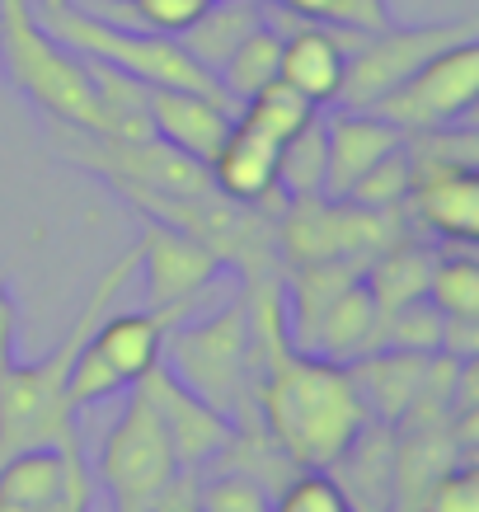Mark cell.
<instances>
[{
	"label": "cell",
	"mask_w": 479,
	"mask_h": 512,
	"mask_svg": "<svg viewBox=\"0 0 479 512\" xmlns=\"http://www.w3.org/2000/svg\"><path fill=\"white\" fill-rule=\"evenodd\" d=\"M254 353H259L254 409H259L263 433L273 437L296 466L325 470L371 419L348 362L301 353L292 343L254 348Z\"/></svg>",
	"instance_id": "cell-1"
},
{
	"label": "cell",
	"mask_w": 479,
	"mask_h": 512,
	"mask_svg": "<svg viewBox=\"0 0 479 512\" xmlns=\"http://www.w3.org/2000/svg\"><path fill=\"white\" fill-rule=\"evenodd\" d=\"M137 245L123 249L113 259L99 282L90 287V301L80 306V315L66 325V334L52 343V353L33 357V362H10L0 372V461L15 456L24 447H62L66 437H76V409L66 400V381H71V362H76L80 343L104 315L113 311V301L132 287L137 278Z\"/></svg>",
	"instance_id": "cell-2"
},
{
	"label": "cell",
	"mask_w": 479,
	"mask_h": 512,
	"mask_svg": "<svg viewBox=\"0 0 479 512\" xmlns=\"http://www.w3.org/2000/svg\"><path fill=\"white\" fill-rule=\"evenodd\" d=\"M160 367L188 386L202 404H212L217 414L240 428L254 423V386H259V353H254V334H249V301L245 292L217 315H207L198 325H179L160 343Z\"/></svg>",
	"instance_id": "cell-3"
},
{
	"label": "cell",
	"mask_w": 479,
	"mask_h": 512,
	"mask_svg": "<svg viewBox=\"0 0 479 512\" xmlns=\"http://www.w3.org/2000/svg\"><path fill=\"white\" fill-rule=\"evenodd\" d=\"M0 71L47 118L99 132V99L85 76V62L38 24L33 0H0Z\"/></svg>",
	"instance_id": "cell-4"
},
{
	"label": "cell",
	"mask_w": 479,
	"mask_h": 512,
	"mask_svg": "<svg viewBox=\"0 0 479 512\" xmlns=\"http://www.w3.org/2000/svg\"><path fill=\"white\" fill-rule=\"evenodd\" d=\"M52 38L80 57H99V62L118 66L127 76L146 80V85H165V90H198V94H217L235 109V99L217 85L212 71H202L193 57H188L179 38H165V33H146V29H127V24H113V19L90 15L85 5H71L66 0L62 10L52 15H38Z\"/></svg>",
	"instance_id": "cell-5"
},
{
	"label": "cell",
	"mask_w": 479,
	"mask_h": 512,
	"mask_svg": "<svg viewBox=\"0 0 479 512\" xmlns=\"http://www.w3.org/2000/svg\"><path fill=\"white\" fill-rule=\"evenodd\" d=\"M193 301H174V306H146V311H118L104 315L99 325L85 334L76 362H71V381H66V400L71 409H90V404L123 395L160 362V343L179 320H188Z\"/></svg>",
	"instance_id": "cell-6"
},
{
	"label": "cell",
	"mask_w": 479,
	"mask_h": 512,
	"mask_svg": "<svg viewBox=\"0 0 479 512\" xmlns=\"http://www.w3.org/2000/svg\"><path fill=\"white\" fill-rule=\"evenodd\" d=\"M179 461L170 451V437H165V423L155 414V404L146 400V390L132 386L127 390L123 409L113 428L99 442V456H94V484H104L113 512H132L155 498V489L170 480Z\"/></svg>",
	"instance_id": "cell-7"
},
{
	"label": "cell",
	"mask_w": 479,
	"mask_h": 512,
	"mask_svg": "<svg viewBox=\"0 0 479 512\" xmlns=\"http://www.w3.org/2000/svg\"><path fill=\"white\" fill-rule=\"evenodd\" d=\"M461 38H475V19H447V24H395L390 19L386 29L362 33L357 47L348 52V66H343L339 104L343 109H371L404 76H414L433 52L461 43Z\"/></svg>",
	"instance_id": "cell-8"
},
{
	"label": "cell",
	"mask_w": 479,
	"mask_h": 512,
	"mask_svg": "<svg viewBox=\"0 0 479 512\" xmlns=\"http://www.w3.org/2000/svg\"><path fill=\"white\" fill-rule=\"evenodd\" d=\"M479 99V43H461L433 52L414 76H404L390 94H381L371 113H381L400 132H433V127H456Z\"/></svg>",
	"instance_id": "cell-9"
},
{
	"label": "cell",
	"mask_w": 479,
	"mask_h": 512,
	"mask_svg": "<svg viewBox=\"0 0 479 512\" xmlns=\"http://www.w3.org/2000/svg\"><path fill=\"white\" fill-rule=\"evenodd\" d=\"M137 273L146 278V306H174V301H198L212 282L226 273L217 254L198 245L193 235L174 231L165 221L141 217L137 231Z\"/></svg>",
	"instance_id": "cell-10"
},
{
	"label": "cell",
	"mask_w": 479,
	"mask_h": 512,
	"mask_svg": "<svg viewBox=\"0 0 479 512\" xmlns=\"http://www.w3.org/2000/svg\"><path fill=\"white\" fill-rule=\"evenodd\" d=\"M137 386L146 390V400L155 404V414H160V423H165V437H170V451H174L179 466L207 470V461L231 442L235 423L226 419V414H217L212 404H202L188 386H179L160 362L141 376Z\"/></svg>",
	"instance_id": "cell-11"
},
{
	"label": "cell",
	"mask_w": 479,
	"mask_h": 512,
	"mask_svg": "<svg viewBox=\"0 0 479 512\" xmlns=\"http://www.w3.org/2000/svg\"><path fill=\"white\" fill-rule=\"evenodd\" d=\"M404 207L418 231L437 235L442 245L470 249L479 240V165H437L409 179Z\"/></svg>",
	"instance_id": "cell-12"
},
{
	"label": "cell",
	"mask_w": 479,
	"mask_h": 512,
	"mask_svg": "<svg viewBox=\"0 0 479 512\" xmlns=\"http://www.w3.org/2000/svg\"><path fill=\"white\" fill-rule=\"evenodd\" d=\"M357 38H362V33H353V29L296 24L292 33H282L278 80L282 85H292L296 94H306L315 109L339 104L343 66H348V52L357 47Z\"/></svg>",
	"instance_id": "cell-13"
},
{
	"label": "cell",
	"mask_w": 479,
	"mask_h": 512,
	"mask_svg": "<svg viewBox=\"0 0 479 512\" xmlns=\"http://www.w3.org/2000/svg\"><path fill=\"white\" fill-rule=\"evenodd\" d=\"M404 146V132L371 109H339L325 118V198H348L362 174Z\"/></svg>",
	"instance_id": "cell-14"
},
{
	"label": "cell",
	"mask_w": 479,
	"mask_h": 512,
	"mask_svg": "<svg viewBox=\"0 0 479 512\" xmlns=\"http://www.w3.org/2000/svg\"><path fill=\"white\" fill-rule=\"evenodd\" d=\"M278 146L268 132L249 127L235 118L226 141L217 146V156L207 160V174H212V188L231 202H249V207H268V202H287L278 193Z\"/></svg>",
	"instance_id": "cell-15"
},
{
	"label": "cell",
	"mask_w": 479,
	"mask_h": 512,
	"mask_svg": "<svg viewBox=\"0 0 479 512\" xmlns=\"http://www.w3.org/2000/svg\"><path fill=\"white\" fill-rule=\"evenodd\" d=\"M146 109H151V127L160 141H170L174 151H184L193 160L217 156V146L226 141L235 123V109L217 94H198V90H165V85H151L146 94Z\"/></svg>",
	"instance_id": "cell-16"
},
{
	"label": "cell",
	"mask_w": 479,
	"mask_h": 512,
	"mask_svg": "<svg viewBox=\"0 0 479 512\" xmlns=\"http://www.w3.org/2000/svg\"><path fill=\"white\" fill-rule=\"evenodd\" d=\"M329 475L353 512H395V428L367 419L362 433L329 461Z\"/></svg>",
	"instance_id": "cell-17"
},
{
	"label": "cell",
	"mask_w": 479,
	"mask_h": 512,
	"mask_svg": "<svg viewBox=\"0 0 479 512\" xmlns=\"http://www.w3.org/2000/svg\"><path fill=\"white\" fill-rule=\"evenodd\" d=\"M428 357L433 353H404V348H371V353L353 357L348 372H353L367 414L376 423H400L414 409L423 376H428Z\"/></svg>",
	"instance_id": "cell-18"
},
{
	"label": "cell",
	"mask_w": 479,
	"mask_h": 512,
	"mask_svg": "<svg viewBox=\"0 0 479 512\" xmlns=\"http://www.w3.org/2000/svg\"><path fill=\"white\" fill-rule=\"evenodd\" d=\"M381 348V306L371 301L367 282L357 278L348 292L334 301L310 339V353L334 357V362H353V357Z\"/></svg>",
	"instance_id": "cell-19"
},
{
	"label": "cell",
	"mask_w": 479,
	"mask_h": 512,
	"mask_svg": "<svg viewBox=\"0 0 479 512\" xmlns=\"http://www.w3.org/2000/svg\"><path fill=\"white\" fill-rule=\"evenodd\" d=\"M263 19H268L263 0H212V5L179 33V47H184L202 71L217 76V66L235 52V43H240L249 29H259Z\"/></svg>",
	"instance_id": "cell-20"
},
{
	"label": "cell",
	"mask_w": 479,
	"mask_h": 512,
	"mask_svg": "<svg viewBox=\"0 0 479 512\" xmlns=\"http://www.w3.org/2000/svg\"><path fill=\"white\" fill-rule=\"evenodd\" d=\"M428 273H433V254L423 245H409V240H395L390 249H381L367 268H362V282H367L371 301L381 306V315L404 306V301H418L428 292Z\"/></svg>",
	"instance_id": "cell-21"
},
{
	"label": "cell",
	"mask_w": 479,
	"mask_h": 512,
	"mask_svg": "<svg viewBox=\"0 0 479 512\" xmlns=\"http://www.w3.org/2000/svg\"><path fill=\"white\" fill-rule=\"evenodd\" d=\"M278 52H282V33L273 19H263L259 29H249L235 52L217 66V85L235 99V113L254 90H263L268 80H278Z\"/></svg>",
	"instance_id": "cell-22"
},
{
	"label": "cell",
	"mask_w": 479,
	"mask_h": 512,
	"mask_svg": "<svg viewBox=\"0 0 479 512\" xmlns=\"http://www.w3.org/2000/svg\"><path fill=\"white\" fill-rule=\"evenodd\" d=\"M240 123H249V127H259V132H268L273 141H287V137H296L306 123H315L320 118V109L310 104L306 94H296L292 85H282V80H268L263 90H254L240 104V113H235Z\"/></svg>",
	"instance_id": "cell-23"
},
{
	"label": "cell",
	"mask_w": 479,
	"mask_h": 512,
	"mask_svg": "<svg viewBox=\"0 0 479 512\" xmlns=\"http://www.w3.org/2000/svg\"><path fill=\"white\" fill-rule=\"evenodd\" d=\"M278 193L282 198L325 193V118L306 123L278 146Z\"/></svg>",
	"instance_id": "cell-24"
},
{
	"label": "cell",
	"mask_w": 479,
	"mask_h": 512,
	"mask_svg": "<svg viewBox=\"0 0 479 512\" xmlns=\"http://www.w3.org/2000/svg\"><path fill=\"white\" fill-rule=\"evenodd\" d=\"M381 348H404V353H442V311L428 296L404 301L381 315Z\"/></svg>",
	"instance_id": "cell-25"
},
{
	"label": "cell",
	"mask_w": 479,
	"mask_h": 512,
	"mask_svg": "<svg viewBox=\"0 0 479 512\" xmlns=\"http://www.w3.org/2000/svg\"><path fill=\"white\" fill-rule=\"evenodd\" d=\"M278 5L301 24H325V29L376 33L390 24L386 0H278Z\"/></svg>",
	"instance_id": "cell-26"
},
{
	"label": "cell",
	"mask_w": 479,
	"mask_h": 512,
	"mask_svg": "<svg viewBox=\"0 0 479 512\" xmlns=\"http://www.w3.org/2000/svg\"><path fill=\"white\" fill-rule=\"evenodd\" d=\"M428 301H433L442 315H479V268L470 254H447V259H433V273H428Z\"/></svg>",
	"instance_id": "cell-27"
},
{
	"label": "cell",
	"mask_w": 479,
	"mask_h": 512,
	"mask_svg": "<svg viewBox=\"0 0 479 512\" xmlns=\"http://www.w3.org/2000/svg\"><path fill=\"white\" fill-rule=\"evenodd\" d=\"M273 512H353V508H348V498H343V489L334 484L329 470L301 466L273 494Z\"/></svg>",
	"instance_id": "cell-28"
},
{
	"label": "cell",
	"mask_w": 479,
	"mask_h": 512,
	"mask_svg": "<svg viewBox=\"0 0 479 512\" xmlns=\"http://www.w3.org/2000/svg\"><path fill=\"white\" fill-rule=\"evenodd\" d=\"M118 5H123V15H113V24L179 38V33H184L212 0H118Z\"/></svg>",
	"instance_id": "cell-29"
},
{
	"label": "cell",
	"mask_w": 479,
	"mask_h": 512,
	"mask_svg": "<svg viewBox=\"0 0 479 512\" xmlns=\"http://www.w3.org/2000/svg\"><path fill=\"white\" fill-rule=\"evenodd\" d=\"M202 512H273V494L240 470L202 475Z\"/></svg>",
	"instance_id": "cell-30"
},
{
	"label": "cell",
	"mask_w": 479,
	"mask_h": 512,
	"mask_svg": "<svg viewBox=\"0 0 479 512\" xmlns=\"http://www.w3.org/2000/svg\"><path fill=\"white\" fill-rule=\"evenodd\" d=\"M409 156L400 151H390L386 160H376L353 188H348V198L362 202V207H404V193H409Z\"/></svg>",
	"instance_id": "cell-31"
},
{
	"label": "cell",
	"mask_w": 479,
	"mask_h": 512,
	"mask_svg": "<svg viewBox=\"0 0 479 512\" xmlns=\"http://www.w3.org/2000/svg\"><path fill=\"white\" fill-rule=\"evenodd\" d=\"M418 512H479V470L475 461H456L447 475H437L423 494Z\"/></svg>",
	"instance_id": "cell-32"
},
{
	"label": "cell",
	"mask_w": 479,
	"mask_h": 512,
	"mask_svg": "<svg viewBox=\"0 0 479 512\" xmlns=\"http://www.w3.org/2000/svg\"><path fill=\"white\" fill-rule=\"evenodd\" d=\"M146 512H202V470L179 466L170 480L155 489Z\"/></svg>",
	"instance_id": "cell-33"
},
{
	"label": "cell",
	"mask_w": 479,
	"mask_h": 512,
	"mask_svg": "<svg viewBox=\"0 0 479 512\" xmlns=\"http://www.w3.org/2000/svg\"><path fill=\"white\" fill-rule=\"evenodd\" d=\"M15 329H19V306L10 287H5V278H0V372L15 362Z\"/></svg>",
	"instance_id": "cell-34"
},
{
	"label": "cell",
	"mask_w": 479,
	"mask_h": 512,
	"mask_svg": "<svg viewBox=\"0 0 479 512\" xmlns=\"http://www.w3.org/2000/svg\"><path fill=\"white\" fill-rule=\"evenodd\" d=\"M94 475H90V466H80L76 470V480H71V494H66V503H62V512H90L94 508Z\"/></svg>",
	"instance_id": "cell-35"
},
{
	"label": "cell",
	"mask_w": 479,
	"mask_h": 512,
	"mask_svg": "<svg viewBox=\"0 0 479 512\" xmlns=\"http://www.w3.org/2000/svg\"><path fill=\"white\" fill-rule=\"evenodd\" d=\"M66 0H33V10H38V15H52V10H62Z\"/></svg>",
	"instance_id": "cell-36"
},
{
	"label": "cell",
	"mask_w": 479,
	"mask_h": 512,
	"mask_svg": "<svg viewBox=\"0 0 479 512\" xmlns=\"http://www.w3.org/2000/svg\"><path fill=\"white\" fill-rule=\"evenodd\" d=\"M0 512H43V508H29V503H10V498H0Z\"/></svg>",
	"instance_id": "cell-37"
},
{
	"label": "cell",
	"mask_w": 479,
	"mask_h": 512,
	"mask_svg": "<svg viewBox=\"0 0 479 512\" xmlns=\"http://www.w3.org/2000/svg\"><path fill=\"white\" fill-rule=\"evenodd\" d=\"M132 512H141V508H132Z\"/></svg>",
	"instance_id": "cell-38"
}]
</instances>
